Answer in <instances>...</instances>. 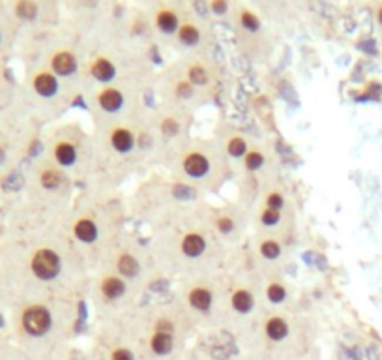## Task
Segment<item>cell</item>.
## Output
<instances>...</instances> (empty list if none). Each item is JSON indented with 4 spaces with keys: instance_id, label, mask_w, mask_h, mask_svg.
<instances>
[{
    "instance_id": "6da1fadb",
    "label": "cell",
    "mask_w": 382,
    "mask_h": 360,
    "mask_svg": "<svg viewBox=\"0 0 382 360\" xmlns=\"http://www.w3.org/2000/svg\"><path fill=\"white\" fill-rule=\"evenodd\" d=\"M206 197L178 204L148 225V246L163 278L187 282L216 276L231 259L212 227Z\"/></svg>"
},
{
    "instance_id": "7a4b0ae2",
    "label": "cell",
    "mask_w": 382,
    "mask_h": 360,
    "mask_svg": "<svg viewBox=\"0 0 382 360\" xmlns=\"http://www.w3.org/2000/svg\"><path fill=\"white\" fill-rule=\"evenodd\" d=\"M128 195L116 186L92 184L81 188L66 214V231L90 274L103 265L128 233Z\"/></svg>"
},
{
    "instance_id": "3957f363",
    "label": "cell",
    "mask_w": 382,
    "mask_h": 360,
    "mask_svg": "<svg viewBox=\"0 0 382 360\" xmlns=\"http://www.w3.org/2000/svg\"><path fill=\"white\" fill-rule=\"evenodd\" d=\"M146 109L135 117L90 126L98 158L96 184L120 188L139 171L158 169L156 146L146 124Z\"/></svg>"
},
{
    "instance_id": "277c9868",
    "label": "cell",
    "mask_w": 382,
    "mask_h": 360,
    "mask_svg": "<svg viewBox=\"0 0 382 360\" xmlns=\"http://www.w3.org/2000/svg\"><path fill=\"white\" fill-rule=\"evenodd\" d=\"M161 169L205 197L216 195L234 180V167L212 135H191L167 158Z\"/></svg>"
},
{
    "instance_id": "5b68a950",
    "label": "cell",
    "mask_w": 382,
    "mask_h": 360,
    "mask_svg": "<svg viewBox=\"0 0 382 360\" xmlns=\"http://www.w3.org/2000/svg\"><path fill=\"white\" fill-rule=\"evenodd\" d=\"M219 278L223 295L221 328L244 332L264 310L261 272L249 259L244 246L232 251Z\"/></svg>"
},
{
    "instance_id": "8992f818",
    "label": "cell",
    "mask_w": 382,
    "mask_h": 360,
    "mask_svg": "<svg viewBox=\"0 0 382 360\" xmlns=\"http://www.w3.org/2000/svg\"><path fill=\"white\" fill-rule=\"evenodd\" d=\"M41 154H47L56 167L79 186V190L96 184V141L92 128L88 130L83 122H64L54 128L47 141L41 139Z\"/></svg>"
},
{
    "instance_id": "52a82bcc",
    "label": "cell",
    "mask_w": 382,
    "mask_h": 360,
    "mask_svg": "<svg viewBox=\"0 0 382 360\" xmlns=\"http://www.w3.org/2000/svg\"><path fill=\"white\" fill-rule=\"evenodd\" d=\"M201 197L205 195L187 188L185 184L178 182L167 171L154 169L132 190V193L128 195V204H130V214H133L139 222L148 227L167 210Z\"/></svg>"
},
{
    "instance_id": "ba28073f",
    "label": "cell",
    "mask_w": 382,
    "mask_h": 360,
    "mask_svg": "<svg viewBox=\"0 0 382 360\" xmlns=\"http://www.w3.org/2000/svg\"><path fill=\"white\" fill-rule=\"evenodd\" d=\"M298 203L283 177L264 188L251 209V235H276L294 242Z\"/></svg>"
},
{
    "instance_id": "9c48e42d",
    "label": "cell",
    "mask_w": 382,
    "mask_h": 360,
    "mask_svg": "<svg viewBox=\"0 0 382 360\" xmlns=\"http://www.w3.org/2000/svg\"><path fill=\"white\" fill-rule=\"evenodd\" d=\"M145 293V289L128 282L112 269L101 267L90 276L86 300L90 302L94 314L105 323L132 314L137 306H141Z\"/></svg>"
},
{
    "instance_id": "30bf717a",
    "label": "cell",
    "mask_w": 382,
    "mask_h": 360,
    "mask_svg": "<svg viewBox=\"0 0 382 360\" xmlns=\"http://www.w3.org/2000/svg\"><path fill=\"white\" fill-rule=\"evenodd\" d=\"M277 178H281V169L276 146L270 139L257 137L244 160L234 167V182L238 188L236 199L253 209L264 188H268Z\"/></svg>"
},
{
    "instance_id": "8fae6325",
    "label": "cell",
    "mask_w": 382,
    "mask_h": 360,
    "mask_svg": "<svg viewBox=\"0 0 382 360\" xmlns=\"http://www.w3.org/2000/svg\"><path fill=\"white\" fill-rule=\"evenodd\" d=\"M146 92H152L146 86L114 85L98 86L83 92V99L88 109L90 126L107 124L112 120L135 117L148 107L145 101Z\"/></svg>"
},
{
    "instance_id": "7c38bea8",
    "label": "cell",
    "mask_w": 382,
    "mask_h": 360,
    "mask_svg": "<svg viewBox=\"0 0 382 360\" xmlns=\"http://www.w3.org/2000/svg\"><path fill=\"white\" fill-rule=\"evenodd\" d=\"M101 267H109L128 282L135 283L145 291L163 278L156 257L148 246V240L137 236L132 231H128L122 236V240L112 248Z\"/></svg>"
},
{
    "instance_id": "4fadbf2b",
    "label": "cell",
    "mask_w": 382,
    "mask_h": 360,
    "mask_svg": "<svg viewBox=\"0 0 382 360\" xmlns=\"http://www.w3.org/2000/svg\"><path fill=\"white\" fill-rule=\"evenodd\" d=\"M229 23L232 26L236 49L242 57L255 64H264L270 60L276 41L270 26L259 10L245 2H232Z\"/></svg>"
},
{
    "instance_id": "5bb4252c",
    "label": "cell",
    "mask_w": 382,
    "mask_h": 360,
    "mask_svg": "<svg viewBox=\"0 0 382 360\" xmlns=\"http://www.w3.org/2000/svg\"><path fill=\"white\" fill-rule=\"evenodd\" d=\"M193 120H195L193 113L172 107V105L159 104V101L146 109V124L150 130L154 146H156L158 169L163 167L167 158L171 156L180 144L193 135L191 133Z\"/></svg>"
},
{
    "instance_id": "9a60e30c",
    "label": "cell",
    "mask_w": 382,
    "mask_h": 360,
    "mask_svg": "<svg viewBox=\"0 0 382 360\" xmlns=\"http://www.w3.org/2000/svg\"><path fill=\"white\" fill-rule=\"evenodd\" d=\"M219 274L187 280V282H178L174 296L182 304V308L189 315V319L195 327L221 328L223 295H221Z\"/></svg>"
},
{
    "instance_id": "2e32d148",
    "label": "cell",
    "mask_w": 382,
    "mask_h": 360,
    "mask_svg": "<svg viewBox=\"0 0 382 360\" xmlns=\"http://www.w3.org/2000/svg\"><path fill=\"white\" fill-rule=\"evenodd\" d=\"M212 227L229 251L242 248L251 235V209L238 199L221 204L212 203Z\"/></svg>"
},
{
    "instance_id": "e0dca14e",
    "label": "cell",
    "mask_w": 382,
    "mask_h": 360,
    "mask_svg": "<svg viewBox=\"0 0 382 360\" xmlns=\"http://www.w3.org/2000/svg\"><path fill=\"white\" fill-rule=\"evenodd\" d=\"M214 28L212 19L206 12L199 10V4L187 2L182 25L178 28L176 36L172 39L169 51L174 55H203V53H214Z\"/></svg>"
},
{
    "instance_id": "ac0fdd59",
    "label": "cell",
    "mask_w": 382,
    "mask_h": 360,
    "mask_svg": "<svg viewBox=\"0 0 382 360\" xmlns=\"http://www.w3.org/2000/svg\"><path fill=\"white\" fill-rule=\"evenodd\" d=\"M292 240L276 235H249L244 244L245 251L257 270L263 274L285 272V265L290 257Z\"/></svg>"
},
{
    "instance_id": "d6986e66",
    "label": "cell",
    "mask_w": 382,
    "mask_h": 360,
    "mask_svg": "<svg viewBox=\"0 0 382 360\" xmlns=\"http://www.w3.org/2000/svg\"><path fill=\"white\" fill-rule=\"evenodd\" d=\"M30 88L36 94V98L47 104L54 111H66L79 98H83V88L75 83L64 81L58 75H54L49 68H40L30 79Z\"/></svg>"
},
{
    "instance_id": "ffe728a7",
    "label": "cell",
    "mask_w": 382,
    "mask_h": 360,
    "mask_svg": "<svg viewBox=\"0 0 382 360\" xmlns=\"http://www.w3.org/2000/svg\"><path fill=\"white\" fill-rule=\"evenodd\" d=\"M148 15H150V25L156 47L161 49H171L172 39L176 36L178 28L182 25L187 2H174V0H158L146 4Z\"/></svg>"
},
{
    "instance_id": "44dd1931",
    "label": "cell",
    "mask_w": 382,
    "mask_h": 360,
    "mask_svg": "<svg viewBox=\"0 0 382 360\" xmlns=\"http://www.w3.org/2000/svg\"><path fill=\"white\" fill-rule=\"evenodd\" d=\"M212 137L216 139L219 148L225 152V156L229 158L232 167H236L244 160V156L251 148V144L255 143V139H257L253 137L249 131H245L244 128H238L236 124L227 122V120H218L214 124Z\"/></svg>"
},
{
    "instance_id": "7402d4cb",
    "label": "cell",
    "mask_w": 382,
    "mask_h": 360,
    "mask_svg": "<svg viewBox=\"0 0 382 360\" xmlns=\"http://www.w3.org/2000/svg\"><path fill=\"white\" fill-rule=\"evenodd\" d=\"M261 289H263L264 308L283 310L302 306V302L296 298L294 291H292V283L289 282L285 272L263 274L261 276Z\"/></svg>"
},
{
    "instance_id": "603a6c76",
    "label": "cell",
    "mask_w": 382,
    "mask_h": 360,
    "mask_svg": "<svg viewBox=\"0 0 382 360\" xmlns=\"http://www.w3.org/2000/svg\"><path fill=\"white\" fill-rule=\"evenodd\" d=\"M206 13L212 21L214 19H231L232 13V2L229 0H212V2H206L205 4Z\"/></svg>"
},
{
    "instance_id": "cb8c5ba5",
    "label": "cell",
    "mask_w": 382,
    "mask_h": 360,
    "mask_svg": "<svg viewBox=\"0 0 382 360\" xmlns=\"http://www.w3.org/2000/svg\"><path fill=\"white\" fill-rule=\"evenodd\" d=\"M15 15L23 21H36L40 15V6L36 2H19L15 6Z\"/></svg>"
},
{
    "instance_id": "d4e9b609",
    "label": "cell",
    "mask_w": 382,
    "mask_h": 360,
    "mask_svg": "<svg viewBox=\"0 0 382 360\" xmlns=\"http://www.w3.org/2000/svg\"><path fill=\"white\" fill-rule=\"evenodd\" d=\"M109 360H137L135 347L125 345V343H118V345H114V347L111 349Z\"/></svg>"
},
{
    "instance_id": "484cf974",
    "label": "cell",
    "mask_w": 382,
    "mask_h": 360,
    "mask_svg": "<svg viewBox=\"0 0 382 360\" xmlns=\"http://www.w3.org/2000/svg\"><path fill=\"white\" fill-rule=\"evenodd\" d=\"M375 15H376V23H378V25L382 26V4H380L378 8H376V13H375Z\"/></svg>"
},
{
    "instance_id": "4316f807",
    "label": "cell",
    "mask_w": 382,
    "mask_h": 360,
    "mask_svg": "<svg viewBox=\"0 0 382 360\" xmlns=\"http://www.w3.org/2000/svg\"><path fill=\"white\" fill-rule=\"evenodd\" d=\"M4 162H6V148L0 146V165H4Z\"/></svg>"
},
{
    "instance_id": "83f0119b",
    "label": "cell",
    "mask_w": 382,
    "mask_h": 360,
    "mask_svg": "<svg viewBox=\"0 0 382 360\" xmlns=\"http://www.w3.org/2000/svg\"><path fill=\"white\" fill-rule=\"evenodd\" d=\"M0 41H2V36H0Z\"/></svg>"
}]
</instances>
